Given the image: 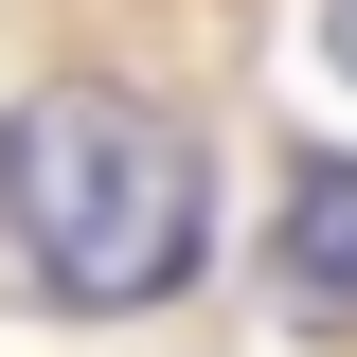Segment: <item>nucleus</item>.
<instances>
[{
	"label": "nucleus",
	"instance_id": "obj_1",
	"mask_svg": "<svg viewBox=\"0 0 357 357\" xmlns=\"http://www.w3.org/2000/svg\"><path fill=\"white\" fill-rule=\"evenodd\" d=\"M0 232L36 268V304H178L215 250V161L197 126L126 89H36L0 107Z\"/></svg>",
	"mask_w": 357,
	"mask_h": 357
},
{
	"label": "nucleus",
	"instance_id": "obj_2",
	"mask_svg": "<svg viewBox=\"0 0 357 357\" xmlns=\"http://www.w3.org/2000/svg\"><path fill=\"white\" fill-rule=\"evenodd\" d=\"M286 304L304 321H357V161H286Z\"/></svg>",
	"mask_w": 357,
	"mask_h": 357
},
{
	"label": "nucleus",
	"instance_id": "obj_3",
	"mask_svg": "<svg viewBox=\"0 0 357 357\" xmlns=\"http://www.w3.org/2000/svg\"><path fill=\"white\" fill-rule=\"evenodd\" d=\"M321 54H340V89H357V0H321Z\"/></svg>",
	"mask_w": 357,
	"mask_h": 357
}]
</instances>
